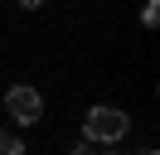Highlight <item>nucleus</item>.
Listing matches in <instances>:
<instances>
[{"instance_id":"1","label":"nucleus","mask_w":160,"mask_h":155,"mask_svg":"<svg viewBox=\"0 0 160 155\" xmlns=\"http://www.w3.org/2000/svg\"><path fill=\"white\" fill-rule=\"evenodd\" d=\"M126 131H131V116L117 112V107H92V112L82 116V136H88V145H112V141H121Z\"/></svg>"},{"instance_id":"2","label":"nucleus","mask_w":160,"mask_h":155,"mask_svg":"<svg viewBox=\"0 0 160 155\" xmlns=\"http://www.w3.org/2000/svg\"><path fill=\"white\" fill-rule=\"evenodd\" d=\"M5 112H10L20 126H34L44 116V102H39L34 87H10V92H5Z\"/></svg>"},{"instance_id":"6","label":"nucleus","mask_w":160,"mask_h":155,"mask_svg":"<svg viewBox=\"0 0 160 155\" xmlns=\"http://www.w3.org/2000/svg\"><path fill=\"white\" fill-rule=\"evenodd\" d=\"M20 5H24V10H39V5H44V0H20Z\"/></svg>"},{"instance_id":"8","label":"nucleus","mask_w":160,"mask_h":155,"mask_svg":"<svg viewBox=\"0 0 160 155\" xmlns=\"http://www.w3.org/2000/svg\"><path fill=\"white\" fill-rule=\"evenodd\" d=\"M150 155H155V150H150Z\"/></svg>"},{"instance_id":"7","label":"nucleus","mask_w":160,"mask_h":155,"mask_svg":"<svg viewBox=\"0 0 160 155\" xmlns=\"http://www.w3.org/2000/svg\"><path fill=\"white\" fill-rule=\"evenodd\" d=\"M92 155H112V150H92Z\"/></svg>"},{"instance_id":"5","label":"nucleus","mask_w":160,"mask_h":155,"mask_svg":"<svg viewBox=\"0 0 160 155\" xmlns=\"http://www.w3.org/2000/svg\"><path fill=\"white\" fill-rule=\"evenodd\" d=\"M68 155H92V145H88V141H82V145H73V150H68Z\"/></svg>"},{"instance_id":"4","label":"nucleus","mask_w":160,"mask_h":155,"mask_svg":"<svg viewBox=\"0 0 160 155\" xmlns=\"http://www.w3.org/2000/svg\"><path fill=\"white\" fill-rule=\"evenodd\" d=\"M141 19H146V29H155V19H160V0H146V10H141Z\"/></svg>"},{"instance_id":"3","label":"nucleus","mask_w":160,"mask_h":155,"mask_svg":"<svg viewBox=\"0 0 160 155\" xmlns=\"http://www.w3.org/2000/svg\"><path fill=\"white\" fill-rule=\"evenodd\" d=\"M0 155H24V145H20V141H15V136H10V131H0Z\"/></svg>"}]
</instances>
